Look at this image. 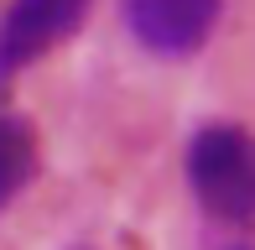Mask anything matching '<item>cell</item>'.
I'll use <instances>...</instances> for the list:
<instances>
[{"label":"cell","instance_id":"obj_1","mask_svg":"<svg viewBox=\"0 0 255 250\" xmlns=\"http://www.w3.org/2000/svg\"><path fill=\"white\" fill-rule=\"evenodd\" d=\"M188 183L229 230H255V135L240 125H203L188 141Z\"/></svg>","mask_w":255,"mask_h":250},{"label":"cell","instance_id":"obj_2","mask_svg":"<svg viewBox=\"0 0 255 250\" xmlns=\"http://www.w3.org/2000/svg\"><path fill=\"white\" fill-rule=\"evenodd\" d=\"M94 0H10L0 16V84L84 26Z\"/></svg>","mask_w":255,"mask_h":250},{"label":"cell","instance_id":"obj_3","mask_svg":"<svg viewBox=\"0 0 255 250\" xmlns=\"http://www.w3.org/2000/svg\"><path fill=\"white\" fill-rule=\"evenodd\" d=\"M125 26L156 58H188L219 26L224 0H120Z\"/></svg>","mask_w":255,"mask_h":250},{"label":"cell","instance_id":"obj_4","mask_svg":"<svg viewBox=\"0 0 255 250\" xmlns=\"http://www.w3.org/2000/svg\"><path fill=\"white\" fill-rule=\"evenodd\" d=\"M31 172H37V141H31L26 120L0 115V209L31 183Z\"/></svg>","mask_w":255,"mask_h":250},{"label":"cell","instance_id":"obj_5","mask_svg":"<svg viewBox=\"0 0 255 250\" xmlns=\"http://www.w3.org/2000/svg\"><path fill=\"white\" fill-rule=\"evenodd\" d=\"M73 250H89V245H73Z\"/></svg>","mask_w":255,"mask_h":250}]
</instances>
